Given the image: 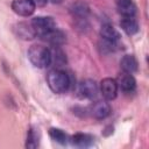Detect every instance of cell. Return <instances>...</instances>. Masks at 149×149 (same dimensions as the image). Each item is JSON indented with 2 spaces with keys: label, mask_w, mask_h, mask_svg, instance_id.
<instances>
[{
  "label": "cell",
  "mask_w": 149,
  "mask_h": 149,
  "mask_svg": "<svg viewBox=\"0 0 149 149\" xmlns=\"http://www.w3.org/2000/svg\"><path fill=\"white\" fill-rule=\"evenodd\" d=\"M28 59L30 63L40 69L47 68L52 62V54L49 48L41 45V44H34L28 50Z\"/></svg>",
  "instance_id": "obj_1"
},
{
  "label": "cell",
  "mask_w": 149,
  "mask_h": 149,
  "mask_svg": "<svg viewBox=\"0 0 149 149\" xmlns=\"http://www.w3.org/2000/svg\"><path fill=\"white\" fill-rule=\"evenodd\" d=\"M47 83L50 90L55 93H65L70 86V78L66 72L59 69H54L47 74Z\"/></svg>",
  "instance_id": "obj_2"
},
{
  "label": "cell",
  "mask_w": 149,
  "mask_h": 149,
  "mask_svg": "<svg viewBox=\"0 0 149 149\" xmlns=\"http://www.w3.org/2000/svg\"><path fill=\"white\" fill-rule=\"evenodd\" d=\"M30 26L36 36L43 37L51 30L56 29V23L50 16H36L31 20Z\"/></svg>",
  "instance_id": "obj_3"
},
{
  "label": "cell",
  "mask_w": 149,
  "mask_h": 149,
  "mask_svg": "<svg viewBox=\"0 0 149 149\" xmlns=\"http://www.w3.org/2000/svg\"><path fill=\"white\" fill-rule=\"evenodd\" d=\"M118 84L113 78H105L100 83V92L106 100H113L118 94Z\"/></svg>",
  "instance_id": "obj_4"
},
{
  "label": "cell",
  "mask_w": 149,
  "mask_h": 149,
  "mask_svg": "<svg viewBox=\"0 0 149 149\" xmlns=\"http://www.w3.org/2000/svg\"><path fill=\"white\" fill-rule=\"evenodd\" d=\"M90 112H91V115L94 118V119H98V120H102L105 118H107L112 109H111V106L107 101L105 100H99V101H95L94 104L91 105L90 107Z\"/></svg>",
  "instance_id": "obj_5"
},
{
  "label": "cell",
  "mask_w": 149,
  "mask_h": 149,
  "mask_svg": "<svg viewBox=\"0 0 149 149\" xmlns=\"http://www.w3.org/2000/svg\"><path fill=\"white\" fill-rule=\"evenodd\" d=\"M35 5L30 0H13L12 9L21 16H29L35 10Z\"/></svg>",
  "instance_id": "obj_6"
},
{
  "label": "cell",
  "mask_w": 149,
  "mask_h": 149,
  "mask_svg": "<svg viewBox=\"0 0 149 149\" xmlns=\"http://www.w3.org/2000/svg\"><path fill=\"white\" fill-rule=\"evenodd\" d=\"M116 84H118V87L121 88L126 93H132L136 88L135 78L133 77L132 73H127V72H123L122 74L119 76V78L116 80Z\"/></svg>",
  "instance_id": "obj_7"
},
{
  "label": "cell",
  "mask_w": 149,
  "mask_h": 149,
  "mask_svg": "<svg viewBox=\"0 0 149 149\" xmlns=\"http://www.w3.org/2000/svg\"><path fill=\"white\" fill-rule=\"evenodd\" d=\"M118 12L122 17H134L136 14V6L133 0H115Z\"/></svg>",
  "instance_id": "obj_8"
},
{
  "label": "cell",
  "mask_w": 149,
  "mask_h": 149,
  "mask_svg": "<svg viewBox=\"0 0 149 149\" xmlns=\"http://www.w3.org/2000/svg\"><path fill=\"white\" fill-rule=\"evenodd\" d=\"M79 92L81 93V95L84 98L93 99V98L97 97L98 86H97V84H95L94 80H92V79H85L79 85Z\"/></svg>",
  "instance_id": "obj_9"
},
{
  "label": "cell",
  "mask_w": 149,
  "mask_h": 149,
  "mask_svg": "<svg viewBox=\"0 0 149 149\" xmlns=\"http://www.w3.org/2000/svg\"><path fill=\"white\" fill-rule=\"evenodd\" d=\"M120 66L122 69L123 72H127V73H134L137 71L139 69V63H137V59L133 56V55H125L121 61H120Z\"/></svg>",
  "instance_id": "obj_10"
},
{
  "label": "cell",
  "mask_w": 149,
  "mask_h": 149,
  "mask_svg": "<svg viewBox=\"0 0 149 149\" xmlns=\"http://www.w3.org/2000/svg\"><path fill=\"white\" fill-rule=\"evenodd\" d=\"M41 38L44 40L45 42H48L49 44L54 45V47H59V45H62L65 42V35H64V33H62L57 28L54 29V30H51L50 33H48L47 35H44Z\"/></svg>",
  "instance_id": "obj_11"
},
{
  "label": "cell",
  "mask_w": 149,
  "mask_h": 149,
  "mask_svg": "<svg viewBox=\"0 0 149 149\" xmlns=\"http://www.w3.org/2000/svg\"><path fill=\"white\" fill-rule=\"evenodd\" d=\"M100 36L102 37V40L108 41V42H113V43H118V41L120 40V34L119 31L111 24H104L100 29Z\"/></svg>",
  "instance_id": "obj_12"
},
{
  "label": "cell",
  "mask_w": 149,
  "mask_h": 149,
  "mask_svg": "<svg viewBox=\"0 0 149 149\" xmlns=\"http://www.w3.org/2000/svg\"><path fill=\"white\" fill-rule=\"evenodd\" d=\"M120 26L122 30L127 35H135L139 31V23L134 17H122L120 21Z\"/></svg>",
  "instance_id": "obj_13"
},
{
  "label": "cell",
  "mask_w": 149,
  "mask_h": 149,
  "mask_svg": "<svg viewBox=\"0 0 149 149\" xmlns=\"http://www.w3.org/2000/svg\"><path fill=\"white\" fill-rule=\"evenodd\" d=\"M93 136L84 133H77L71 137V142L79 148H87L93 143Z\"/></svg>",
  "instance_id": "obj_14"
},
{
  "label": "cell",
  "mask_w": 149,
  "mask_h": 149,
  "mask_svg": "<svg viewBox=\"0 0 149 149\" xmlns=\"http://www.w3.org/2000/svg\"><path fill=\"white\" fill-rule=\"evenodd\" d=\"M49 135L54 141H56V142H58L61 144H65L68 142V140H69L66 133L63 132L59 128H50L49 129Z\"/></svg>",
  "instance_id": "obj_15"
},
{
  "label": "cell",
  "mask_w": 149,
  "mask_h": 149,
  "mask_svg": "<svg viewBox=\"0 0 149 149\" xmlns=\"http://www.w3.org/2000/svg\"><path fill=\"white\" fill-rule=\"evenodd\" d=\"M17 27H19V28H17V35H19L21 38L30 40V38H33L34 36H36L30 24L28 26L27 23H19Z\"/></svg>",
  "instance_id": "obj_16"
},
{
  "label": "cell",
  "mask_w": 149,
  "mask_h": 149,
  "mask_svg": "<svg viewBox=\"0 0 149 149\" xmlns=\"http://www.w3.org/2000/svg\"><path fill=\"white\" fill-rule=\"evenodd\" d=\"M72 13L73 15L76 16H79V17H85L88 13V7L84 3V2H77L73 5L72 7Z\"/></svg>",
  "instance_id": "obj_17"
},
{
  "label": "cell",
  "mask_w": 149,
  "mask_h": 149,
  "mask_svg": "<svg viewBox=\"0 0 149 149\" xmlns=\"http://www.w3.org/2000/svg\"><path fill=\"white\" fill-rule=\"evenodd\" d=\"M26 146L28 148H36L38 146V137H37V134L34 132V129H29Z\"/></svg>",
  "instance_id": "obj_18"
},
{
  "label": "cell",
  "mask_w": 149,
  "mask_h": 149,
  "mask_svg": "<svg viewBox=\"0 0 149 149\" xmlns=\"http://www.w3.org/2000/svg\"><path fill=\"white\" fill-rule=\"evenodd\" d=\"M35 6H37V7H43V6H45L47 5V2H48V0H30Z\"/></svg>",
  "instance_id": "obj_19"
},
{
  "label": "cell",
  "mask_w": 149,
  "mask_h": 149,
  "mask_svg": "<svg viewBox=\"0 0 149 149\" xmlns=\"http://www.w3.org/2000/svg\"><path fill=\"white\" fill-rule=\"evenodd\" d=\"M48 1H51V2H54V3H58V2H61L62 0H48Z\"/></svg>",
  "instance_id": "obj_20"
}]
</instances>
